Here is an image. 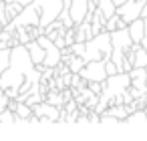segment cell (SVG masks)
Wrapping results in <instances>:
<instances>
[{"mask_svg":"<svg viewBox=\"0 0 147 141\" xmlns=\"http://www.w3.org/2000/svg\"><path fill=\"white\" fill-rule=\"evenodd\" d=\"M79 75L87 83L89 81H101V83H105V79L109 77L107 71H105V61H89V63H85L83 69L79 71Z\"/></svg>","mask_w":147,"mask_h":141,"instance_id":"8992f818","label":"cell"},{"mask_svg":"<svg viewBox=\"0 0 147 141\" xmlns=\"http://www.w3.org/2000/svg\"><path fill=\"white\" fill-rule=\"evenodd\" d=\"M141 18H147V0H145V4H143V10H141Z\"/></svg>","mask_w":147,"mask_h":141,"instance_id":"cb8c5ba5","label":"cell"},{"mask_svg":"<svg viewBox=\"0 0 147 141\" xmlns=\"http://www.w3.org/2000/svg\"><path fill=\"white\" fill-rule=\"evenodd\" d=\"M103 85H105V83H101V81H89V83H87V87H89L95 95H101V93H103Z\"/></svg>","mask_w":147,"mask_h":141,"instance_id":"d6986e66","label":"cell"},{"mask_svg":"<svg viewBox=\"0 0 147 141\" xmlns=\"http://www.w3.org/2000/svg\"><path fill=\"white\" fill-rule=\"evenodd\" d=\"M32 4L38 8V14H40V26H49L53 20H57L61 16L65 8V2L63 0H32Z\"/></svg>","mask_w":147,"mask_h":141,"instance_id":"277c9868","label":"cell"},{"mask_svg":"<svg viewBox=\"0 0 147 141\" xmlns=\"http://www.w3.org/2000/svg\"><path fill=\"white\" fill-rule=\"evenodd\" d=\"M0 4H4V0H0Z\"/></svg>","mask_w":147,"mask_h":141,"instance_id":"4316f807","label":"cell"},{"mask_svg":"<svg viewBox=\"0 0 147 141\" xmlns=\"http://www.w3.org/2000/svg\"><path fill=\"white\" fill-rule=\"evenodd\" d=\"M105 71H107V75H115V73H119L117 65H115L111 59H107V61H105Z\"/></svg>","mask_w":147,"mask_h":141,"instance_id":"7402d4cb","label":"cell"},{"mask_svg":"<svg viewBox=\"0 0 147 141\" xmlns=\"http://www.w3.org/2000/svg\"><path fill=\"white\" fill-rule=\"evenodd\" d=\"M125 26H127V24L121 20V16H119L117 12L111 14V16L105 20V30H107V32H113V30H117V28H125Z\"/></svg>","mask_w":147,"mask_h":141,"instance_id":"7c38bea8","label":"cell"},{"mask_svg":"<svg viewBox=\"0 0 147 141\" xmlns=\"http://www.w3.org/2000/svg\"><path fill=\"white\" fill-rule=\"evenodd\" d=\"M123 123H133V125H135V123H147V113H145L143 109H137V111L129 113Z\"/></svg>","mask_w":147,"mask_h":141,"instance_id":"4fadbf2b","label":"cell"},{"mask_svg":"<svg viewBox=\"0 0 147 141\" xmlns=\"http://www.w3.org/2000/svg\"><path fill=\"white\" fill-rule=\"evenodd\" d=\"M32 113L38 117L40 123H55V121H59V117H61V107H55V105H51V103L40 101V103L32 105Z\"/></svg>","mask_w":147,"mask_h":141,"instance_id":"52a82bcc","label":"cell"},{"mask_svg":"<svg viewBox=\"0 0 147 141\" xmlns=\"http://www.w3.org/2000/svg\"><path fill=\"white\" fill-rule=\"evenodd\" d=\"M121 2H125V0H113V4L117 6V4H121Z\"/></svg>","mask_w":147,"mask_h":141,"instance_id":"d4e9b609","label":"cell"},{"mask_svg":"<svg viewBox=\"0 0 147 141\" xmlns=\"http://www.w3.org/2000/svg\"><path fill=\"white\" fill-rule=\"evenodd\" d=\"M45 99H47V103H51V105H55V107H63V105H65V97L57 95V91H53V93L47 95Z\"/></svg>","mask_w":147,"mask_h":141,"instance_id":"ac0fdd59","label":"cell"},{"mask_svg":"<svg viewBox=\"0 0 147 141\" xmlns=\"http://www.w3.org/2000/svg\"><path fill=\"white\" fill-rule=\"evenodd\" d=\"M89 10V0H71V6H69V14L71 20L75 24H81L85 20V14Z\"/></svg>","mask_w":147,"mask_h":141,"instance_id":"ba28073f","label":"cell"},{"mask_svg":"<svg viewBox=\"0 0 147 141\" xmlns=\"http://www.w3.org/2000/svg\"><path fill=\"white\" fill-rule=\"evenodd\" d=\"M8 101H10V99H8V95L4 93V89H2V87H0V113H2V111L8 107Z\"/></svg>","mask_w":147,"mask_h":141,"instance_id":"44dd1931","label":"cell"},{"mask_svg":"<svg viewBox=\"0 0 147 141\" xmlns=\"http://www.w3.org/2000/svg\"><path fill=\"white\" fill-rule=\"evenodd\" d=\"M24 81L38 85L40 83V71L30 61L26 45H14V47H10V65L0 75V87L4 89L8 99H16L20 85Z\"/></svg>","mask_w":147,"mask_h":141,"instance_id":"6da1fadb","label":"cell"},{"mask_svg":"<svg viewBox=\"0 0 147 141\" xmlns=\"http://www.w3.org/2000/svg\"><path fill=\"white\" fill-rule=\"evenodd\" d=\"M4 10H6V16H8V20H12L20 10H22V4L20 2H16V0H14V2H8V4H4Z\"/></svg>","mask_w":147,"mask_h":141,"instance_id":"2e32d148","label":"cell"},{"mask_svg":"<svg viewBox=\"0 0 147 141\" xmlns=\"http://www.w3.org/2000/svg\"><path fill=\"white\" fill-rule=\"evenodd\" d=\"M105 113H109V115L117 117L121 123H123V121L127 119V115H129V113H127V107H125L123 103H111V105L107 107V111H105Z\"/></svg>","mask_w":147,"mask_h":141,"instance_id":"8fae6325","label":"cell"},{"mask_svg":"<svg viewBox=\"0 0 147 141\" xmlns=\"http://www.w3.org/2000/svg\"><path fill=\"white\" fill-rule=\"evenodd\" d=\"M113 47H111V32L103 30L99 34H93L89 40H85V53H83V61H107L111 59Z\"/></svg>","mask_w":147,"mask_h":141,"instance_id":"7a4b0ae2","label":"cell"},{"mask_svg":"<svg viewBox=\"0 0 147 141\" xmlns=\"http://www.w3.org/2000/svg\"><path fill=\"white\" fill-rule=\"evenodd\" d=\"M127 30H129V36H131L133 43H141L143 32H145V18H141V16L135 18L133 22L127 24Z\"/></svg>","mask_w":147,"mask_h":141,"instance_id":"9c48e42d","label":"cell"},{"mask_svg":"<svg viewBox=\"0 0 147 141\" xmlns=\"http://www.w3.org/2000/svg\"><path fill=\"white\" fill-rule=\"evenodd\" d=\"M143 4H145V0H125V2L115 6V12L121 16V20L125 24H129V22H133L135 18L141 16Z\"/></svg>","mask_w":147,"mask_h":141,"instance_id":"5b68a950","label":"cell"},{"mask_svg":"<svg viewBox=\"0 0 147 141\" xmlns=\"http://www.w3.org/2000/svg\"><path fill=\"white\" fill-rule=\"evenodd\" d=\"M131 43H133V40H131V36H129L127 26H125V28H117V30H113V32H111V47H113L111 61L117 65L119 73H121V63H123V57H125V53L129 51Z\"/></svg>","mask_w":147,"mask_h":141,"instance_id":"3957f363","label":"cell"},{"mask_svg":"<svg viewBox=\"0 0 147 141\" xmlns=\"http://www.w3.org/2000/svg\"><path fill=\"white\" fill-rule=\"evenodd\" d=\"M71 53H73V55H79V57H83V53H85V43H79V40H75V43L71 45Z\"/></svg>","mask_w":147,"mask_h":141,"instance_id":"ffe728a7","label":"cell"},{"mask_svg":"<svg viewBox=\"0 0 147 141\" xmlns=\"http://www.w3.org/2000/svg\"><path fill=\"white\" fill-rule=\"evenodd\" d=\"M10 20H8V16H6V10H4V4H0V24L2 26H6Z\"/></svg>","mask_w":147,"mask_h":141,"instance_id":"603a6c76","label":"cell"},{"mask_svg":"<svg viewBox=\"0 0 147 141\" xmlns=\"http://www.w3.org/2000/svg\"><path fill=\"white\" fill-rule=\"evenodd\" d=\"M8 2H14V0H4V4H8Z\"/></svg>","mask_w":147,"mask_h":141,"instance_id":"484cf974","label":"cell"},{"mask_svg":"<svg viewBox=\"0 0 147 141\" xmlns=\"http://www.w3.org/2000/svg\"><path fill=\"white\" fill-rule=\"evenodd\" d=\"M10 65V47L0 49V75L6 71V67Z\"/></svg>","mask_w":147,"mask_h":141,"instance_id":"e0dca14e","label":"cell"},{"mask_svg":"<svg viewBox=\"0 0 147 141\" xmlns=\"http://www.w3.org/2000/svg\"><path fill=\"white\" fill-rule=\"evenodd\" d=\"M26 51H28L30 61H32L34 65H42V61H45V49H42V47H40L34 38L26 43Z\"/></svg>","mask_w":147,"mask_h":141,"instance_id":"30bf717a","label":"cell"},{"mask_svg":"<svg viewBox=\"0 0 147 141\" xmlns=\"http://www.w3.org/2000/svg\"><path fill=\"white\" fill-rule=\"evenodd\" d=\"M0 123H20V119H18V115L12 109L6 107L2 113H0Z\"/></svg>","mask_w":147,"mask_h":141,"instance_id":"9a60e30c","label":"cell"},{"mask_svg":"<svg viewBox=\"0 0 147 141\" xmlns=\"http://www.w3.org/2000/svg\"><path fill=\"white\" fill-rule=\"evenodd\" d=\"M83 65H85V61H83V57H79V55H71V59H69V63H67V67H69L71 73H79V71L83 69Z\"/></svg>","mask_w":147,"mask_h":141,"instance_id":"5bb4252c","label":"cell"}]
</instances>
